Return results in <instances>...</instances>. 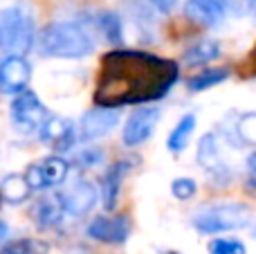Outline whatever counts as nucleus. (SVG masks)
Returning a JSON list of instances; mask_svg holds the SVG:
<instances>
[{"label": "nucleus", "instance_id": "18", "mask_svg": "<svg viewBox=\"0 0 256 254\" xmlns=\"http://www.w3.org/2000/svg\"><path fill=\"white\" fill-rule=\"evenodd\" d=\"M196 115H184L180 122L176 124V128L171 130V135H168L166 140V148L171 153H182L186 148V144H189V138L194 135V128H196Z\"/></svg>", "mask_w": 256, "mask_h": 254}, {"label": "nucleus", "instance_id": "13", "mask_svg": "<svg viewBox=\"0 0 256 254\" xmlns=\"http://www.w3.org/2000/svg\"><path fill=\"white\" fill-rule=\"evenodd\" d=\"M61 198H63V205H66L68 214L84 216V214H88L94 207V202H97V192H94V187L90 182L79 180V182L72 184L66 194H61Z\"/></svg>", "mask_w": 256, "mask_h": 254}, {"label": "nucleus", "instance_id": "22", "mask_svg": "<svg viewBox=\"0 0 256 254\" xmlns=\"http://www.w3.org/2000/svg\"><path fill=\"white\" fill-rule=\"evenodd\" d=\"M99 30L110 43H122V18L115 12H104L99 16Z\"/></svg>", "mask_w": 256, "mask_h": 254}, {"label": "nucleus", "instance_id": "31", "mask_svg": "<svg viewBox=\"0 0 256 254\" xmlns=\"http://www.w3.org/2000/svg\"><path fill=\"white\" fill-rule=\"evenodd\" d=\"M254 7H256V2H254Z\"/></svg>", "mask_w": 256, "mask_h": 254}, {"label": "nucleus", "instance_id": "1", "mask_svg": "<svg viewBox=\"0 0 256 254\" xmlns=\"http://www.w3.org/2000/svg\"><path fill=\"white\" fill-rule=\"evenodd\" d=\"M180 68L171 58L137 50H117L102 58L94 102L120 108L162 99L176 86Z\"/></svg>", "mask_w": 256, "mask_h": 254}, {"label": "nucleus", "instance_id": "25", "mask_svg": "<svg viewBox=\"0 0 256 254\" xmlns=\"http://www.w3.org/2000/svg\"><path fill=\"white\" fill-rule=\"evenodd\" d=\"M171 194L178 200H189L196 194V182L191 178H178L171 182Z\"/></svg>", "mask_w": 256, "mask_h": 254}, {"label": "nucleus", "instance_id": "19", "mask_svg": "<svg viewBox=\"0 0 256 254\" xmlns=\"http://www.w3.org/2000/svg\"><path fill=\"white\" fill-rule=\"evenodd\" d=\"M230 76V70L227 68H212V70H202L200 74H194L186 84V88L191 92H200V90H207V88H214V86L222 84V81Z\"/></svg>", "mask_w": 256, "mask_h": 254}, {"label": "nucleus", "instance_id": "4", "mask_svg": "<svg viewBox=\"0 0 256 254\" xmlns=\"http://www.w3.org/2000/svg\"><path fill=\"white\" fill-rule=\"evenodd\" d=\"M250 223V207L240 202H225L209 210L200 212L194 218V225L202 234H218V232H232L240 230Z\"/></svg>", "mask_w": 256, "mask_h": 254}, {"label": "nucleus", "instance_id": "14", "mask_svg": "<svg viewBox=\"0 0 256 254\" xmlns=\"http://www.w3.org/2000/svg\"><path fill=\"white\" fill-rule=\"evenodd\" d=\"M130 164L128 162H115V164L108 166V171L104 174L102 180V202L104 210L112 212L117 207L120 200V192H122V182H124V176L128 174Z\"/></svg>", "mask_w": 256, "mask_h": 254}, {"label": "nucleus", "instance_id": "26", "mask_svg": "<svg viewBox=\"0 0 256 254\" xmlns=\"http://www.w3.org/2000/svg\"><path fill=\"white\" fill-rule=\"evenodd\" d=\"M76 162H79V166H94L102 162V151H94V148L81 151L79 156H76Z\"/></svg>", "mask_w": 256, "mask_h": 254}, {"label": "nucleus", "instance_id": "16", "mask_svg": "<svg viewBox=\"0 0 256 254\" xmlns=\"http://www.w3.org/2000/svg\"><path fill=\"white\" fill-rule=\"evenodd\" d=\"M30 192H32L30 180H27V176H20V174L4 176L2 182H0V196L7 202H12V205H18V202L27 200Z\"/></svg>", "mask_w": 256, "mask_h": 254}, {"label": "nucleus", "instance_id": "7", "mask_svg": "<svg viewBox=\"0 0 256 254\" xmlns=\"http://www.w3.org/2000/svg\"><path fill=\"white\" fill-rule=\"evenodd\" d=\"M32 76V68L18 54H9L0 61V92L4 94H18L27 90Z\"/></svg>", "mask_w": 256, "mask_h": 254}, {"label": "nucleus", "instance_id": "15", "mask_svg": "<svg viewBox=\"0 0 256 254\" xmlns=\"http://www.w3.org/2000/svg\"><path fill=\"white\" fill-rule=\"evenodd\" d=\"M34 214H36V223L40 225L43 230L54 228V225L61 223L63 214H66V205H63V198L61 196H48V198H40L34 207Z\"/></svg>", "mask_w": 256, "mask_h": 254}, {"label": "nucleus", "instance_id": "8", "mask_svg": "<svg viewBox=\"0 0 256 254\" xmlns=\"http://www.w3.org/2000/svg\"><path fill=\"white\" fill-rule=\"evenodd\" d=\"M162 120V112L158 108H142V110H135L124 124V133H122V140H124L126 146H140L142 142L150 138L153 128L160 124Z\"/></svg>", "mask_w": 256, "mask_h": 254}, {"label": "nucleus", "instance_id": "10", "mask_svg": "<svg viewBox=\"0 0 256 254\" xmlns=\"http://www.w3.org/2000/svg\"><path fill=\"white\" fill-rule=\"evenodd\" d=\"M88 234L102 243H124L130 234L128 216H99L88 225Z\"/></svg>", "mask_w": 256, "mask_h": 254}, {"label": "nucleus", "instance_id": "32", "mask_svg": "<svg viewBox=\"0 0 256 254\" xmlns=\"http://www.w3.org/2000/svg\"><path fill=\"white\" fill-rule=\"evenodd\" d=\"M0 198H2V196H0Z\"/></svg>", "mask_w": 256, "mask_h": 254}, {"label": "nucleus", "instance_id": "3", "mask_svg": "<svg viewBox=\"0 0 256 254\" xmlns=\"http://www.w3.org/2000/svg\"><path fill=\"white\" fill-rule=\"evenodd\" d=\"M34 45V18L30 9L14 4L0 12V50L7 54H27Z\"/></svg>", "mask_w": 256, "mask_h": 254}, {"label": "nucleus", "instance_id": "23", "mask_svg": "<svg viewBox=\"0 0 256 254\" xmlns=\"http://www.w3.org/2000/svg\"><path fill=\"white\" fill-rule=\"evenodd\" d=\"M48 248L38 241H32V238H20V241H14L9 246H4L0 254H45Z\"/></svg>", "mask_w": 256, "mask_h": 254}, {"label": "nucleus", "instance_id": "30", "mask_svg": "<svg viewBox=\"0 0 256 254\" xmlns=\"http://www.w3.org/2000/svg\"><path fill=\"white\" fill-rule=\"evenodd\" d=\"M254 56H256V50H254Z\"/></svg>", "mask_w": 256, "mask_h": 254}, {"label": "nucleus", "instance_id": "12", "mask_svg": "<svg viewBox=\"0 0 256 254\" xmlns=\"http://www.w3.org/2000/svg\"><path fill=\"white\" fill-rule=\"evenodd\" d=\"M117 122H120V115H117L115 108L99 106L97 110H88L81 117V138L97 140V138H102V135L110 133Z\"/></svg>", "mask_w": 256, "mask_h": 254}, {"label": "nucleus", "instance_id": "20", "mask_svg": "<svg viewBox=\"0 0 256 254\" xmlns=\"http://www.w3.org/2000/svg\"><path fill=\"white\" fill-rule=\"evenodd\" d=\"M198 162L207 169H220V158H218V144H216V135L207 133L200 140L198 146Z\"/></svg>", "mask_w": 256, "mask_h": 254}, {"label": "nucleus", "instance_id": "24", "mask_svg": "<svg viewBox=\"0 0 256 254\" xmlns=\"http://www.w3.org/2000/svg\"><path fill=\"white\" fill-rule=\"evenodd\" d=\"M207 250L209 254H248L245 246L236 238H214Z\"/></svg>", "mask_w": 256, "mask_h": 254}, {"label": "nucleus", "instance_id": "6", "mask_svg": "<svg viewBox=\"0 0 256 254\" xmlns=\"http://www.w3.org/2000/svg\"><path fill=\"white\" fill-rule=\"evenodd\" d=\"M68 171H70L68 160H63L61 156H50L43 162H36V164L27 166L25 176L30 180L32 189L43 192V189H50L54 184H61L68 178Z\"/></svg>", "mask_w": 256, "mask_h": 254}, {"label": "nucleus", "instance_id": "28", "mask_svg": "<svg viewBox=\"0 0 256 254\" xmlns=\"http://www.w3.org/2000/svg\"><path fill=\"white\" fill-rule=\"evenodd\" d=\"M150 4H153L158 12H162V14H168L173 7H176V2L178 0H148Z\"/></svg>", "mask_w": 256, "mask_h": 254}, {"label": "nucleus", "instance_id": "9", "mask_svg": "<svg viewBox=\"0 0 256 254\" xmlns=\"http://www.w3.org/2000/svg\"><path fill=\"white\" fill-rule=\"evenodd\" d=\"M232 0H186L184 16L202 27H218L225 20V12Z\"/></svg>", "mask_w": 256, "mask_h": 254}, {"label": "nucleus", "instance_id": "21", "mask_svg": "<svg viewBox=\"0 0 256 254\" xmlns=\"http://www.w3.org/2000/svg\"><path fill=\"white\" fill-rule=\"evenodd\" d=\"M236 135L243 144L256 146V112H243L236 120Z\"/></svg>", "mask_w": 256, "mask_h": 254}, {"label": "nucleus", "instance_id": "17", "mask_svg": "<svg viewBox=\"0 0 256 254\" xmlns=\"http://www.w3.org/2000/svg\"><path fill=\"white\" fill-rule=\"evenodd\" d=\"M220 54V45L212 38H202L198 43H194L189 50H186L182 56H184V63L191 68H198V66H204V63L214 61V58Z\"/></svg>", "mask_w": 256, "mask_h": 254}, {"label": "nucleus", "instance_id": "11", "mask_svg": "<svg viewBox=\"0 0 256 254\" xmlns=\"http://www.w3.org/2000/svg\"><path fill=\"white\" fill-rule=\"evenodd\" d=\"M38 133L40 142L48 144L54 151H68L74 144V124L70 120H63V117L56 115H50Z\"/></svg>", "mask_w": 256, "mask_h": 254}, {"label": "nucleus", "instance_id": "2", "mask_svg": "<svg viewBox=\"0 0 256 254\" xmlns=\"http://www.w3.org/2000/svg\"><path fill=\"white\" fill-rule=\"evenodd\" d=\"M38 50L45 56L81 58L94 50L90 34L76 22H50L38 36Z\"/></svg>", "mask_w": 256, "mask_h": 254}, {"label": "nucleus", "instance_id": "29", "mask_svg": "<svg viewBox=\"0 0 256 254\" xmlns=\"http://www.w3.org/2000/svg\"><path fill=\"white\" fill-rule=\"evenodd\" d=\"M7 232H9V230H7V223H4V220H0V243L4 241V236H7Z\"/></svg>", "mask_w": 256, "mask_h": 254}, {"label": "nucleus", "instance_id": "27", "mask_svg": "<svg viewBox=\"0 0 256 254\" xmlns=\"http://www.w3.org/2000/svg\"><path fill=\"white\" fill-rule=\"evenodd\" d=\"M248 182L252 189H256V153L248 158Z\"/></svg>", "mask_w": 256, "mask_h": 254}, {"label": "nucleus", "instance_id": "5", "mask_svg": "<svg viewBox=\"0 0 256 254\" xmlns=\"http://www.w3.org/2000/svg\"><path fill=\"white\" fill-rule=\"evenodd\" d=\"M12 122L20 130H40L50 112L45 110L43 102L36 97L34 90H22L12 102Z\"/></svg>", "mask_w": 256, "mask_h": 254}]
</instances>
